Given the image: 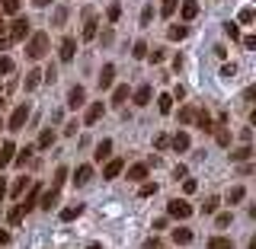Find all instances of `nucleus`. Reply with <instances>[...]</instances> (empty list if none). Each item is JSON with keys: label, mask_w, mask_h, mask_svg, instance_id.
<instances>
[{"label": "nucleus", "mask_w": 256, "mask_h": 249, "mask_svg": "<svg viewBox=\"0 0 256 249\" xmlns=\"http://www.w3.org/2000/svg\"><path fill=\"white\" fill-rule=\"evenodd\" d=\"M26 54L32 61H42L48 54V32H32L29 42H26Z\"/></svg>", "instance_id": "f257e3e1"}, {"label": "nucleus", "mask_w": 256, "mask_h": 249, "mask_svg": "<svg viewBox=\"0 0 256 249\" xmlns=\"http://www.w3.org/2000/svg\"><path fill=\"white\" fill-rule=\"evenodd\" d=\"M29 122V102H20V106L13 109V115H10V122H6V128L10 131H22Z\"/></svg>", "instance_id": "f03ea898"}, {"label": "nucleus", "mask_w": 256, "mask_h": 249, "mask_svg": "<svg viewBox=\"0 0 256 249\" xmlns=\"http://www.w3.org/2000/svg\"><path fill=\"white\" fill-rule=\"evenodd\" d=\"M166 214L176 221H186V218H192V205L182 202V198H173V202H166Z\"/></svg>", "instance_id": "7ed1b4c3"}, {"label": "nucleus", "mask_w": 256, "mask_h": 249, "mask_svg": "<svg viewBox=\"0 0 256 249\" xmlns=\"http://www.w3.org/2000/svg\"><path fill=\"white\" fill-rule=\"evenodd\" d=\"M96 35H100V19H96L93 10H86V22H84V32H80V38H84V42H93Z\"/></svg>", "instance_id": "20e7f679"}, {"label": "nucleus", "mask_w": 256, "mask_h": 249, "mask_svg": "<svg viewBox=\"0 0 256 249\" xmlns=\"http://www.w3.org/2000/svg\"><path fill=\"white\" fill-rule=\"evenodd\" d=\"M26 35H29V22L22 16H16L10 22V42H26Z\"/></svg>", "instance_id": "39448f33"}, {"label": "nucleus", "mask_w": 256, "mask_h": 249, "mask_svg": "<svg viewBox=\"0 0 256 249\" xmlns=\"http://www.w3.org/2000/svg\"><path fill=\"white\" fill-rule=\"evenodd\" d=\"M170 147L176 150V154H186V150L192 147V138H189V134H186V131H176V134H173V138H170Z\"/></svg>", "instance_id": "423d86ee"}, {"label": "nucleus", "mask_w": 256, "mask_h": 249, "mask_svg": "<svg viewBox=\"0 0 256 249\" xmlns=\"http://www.w3.org/2000/svg\"><path fill=\"white\" fill-rule=\"evenodd\" d=\"M86 102V90L84 86H70L68 90V109H80Z\"/></svg>", "instance_id": "0eeeda50"}, {"label": "nucleus", "mask_w": 256, "mask_h": 249, "mask_svg": "<svg viewBox=\"0 0 256 249\" xmlns=\"http://www.w3.org/2000/svg\"><path fill=\"white\" fill-rule=\"evenodd\" d=\"M102 112H106L102 99H100V102H90V106H86V115H84V125H96V122L102 118Z\"/></svg>", "instance_id": "6e6552de"}, {"label": "nucleus", "mask_w": 256, "mask_h": 249, "mask_svg": "<svg viewBox=\"0 0 256 249\" xmlns=\"http://www.w3.org/2000/svg\"><path fill=\"white\" fill-rule=\"evenodd\" d=\"M122 170H125V160H106V170H102V179H118L122 176Z\"/></svg>", "instance_id": "1a4fd4ad"}, {"label": "nucleus", "mask_w": 256, "mask_h": 249, "mask_svg": "<svg viewBox=\"0 0 256 249\" xmlns=\"http://www.w3.org/2000/svg\"><path fill=\"white\" fill-rule=\"evenodd\" d=\"M58 54H61V61H64V64L74 61V54H77V38H70V35H68V38H61V51H58Z\"/></svg>", "instance_id": "9d476101"}, {"label": "nucleus", "mask_w": 256, "mask_h": 249, "mask_svg": "<svg viewBox=\"0 0 256 249\" xmlns=\"http://www.w3.org/2000/svg\"><path fill=\"white\" fill-rule=\"evenodd\" d=\"M93 160H96V163H102V160H112V141H109V138H102L100 144H96Z\"/></svg>", "instance_id": "9b49d317"}, {"label": "nucleus", "mask_w": 256, "mask_h": 249, "mask_svg": "<svg viewBox=\"0 0 256 249\" xmlns=\"http://www.w3.org/2000/svg\"><path fill=\"white\" fill-rule=\"evenodd\" d=\"M112 83H116V64H102V70H100V90H109Z\"/></svg>", "instance_id": "f8f14e48"}, {"label": "nucleus", "mask_w": 256, "mask_h": 249, "mask_svg": "<svg viewBox=\"0 0 256 249\" xmlns=\"http://www.w3.org/2000/svg\"><path fill=\"white\" fill-rule=\"evenodd\" d=\"M13 157H16V144L4 141V144H0V170H4L6 163H13Z\"/></svg>", "instance_id": "ddd939ff"}, {"label": "nucleus", "mask_w": 256, "mask_h": 249, "mask_svg": "<svg viewBox=\"0 0 256 249\" xmlns=\"http://www.w3.org/2000/svg\"><path fill=\"white\" fill-rule=\"evenodd\" d=\"M186 35H189V26H186V22H173V26L166 29V38H170V42H182Z\"/></svg>", "instance_id": "4468645a"}, {"label": "nucleus", "mask_w": 256, "mask_h": 249, "mask_svg": "<svg viewBox=\"0 0 256 249\" xmlns=\"http://www.w3.org/2000/svg\"><path fill=\"white\" fill-rule=\"evenodd\" d=\"M38 195H42V186H32V189H29V195H26V202H22L20 208H22V211L29 214L32 208H38Z\"/></svg>", "instance_id": "2eb2a0df"}, {"label": "nucleus", "mask_w": 256, "mask_h": 249, "mask_svg": "<svg viewBox=\"0 0 256 249\" xmlns=\"http://www.w3.org/2000/svg\"><path fill=\"white\" fill-rule=\"evenodd\" d=\"M148 163H134V166H128V179H132V182H144V179H148Z\"/></svg>", "instance_id": "dca6fc26"}, {"label": "nucleus", "mask_w": 256, "mask_h": 249, "mask_svg": "<svg viewBox=\"0 0 256 249\" xmlns=\"http://www.w3.org/2000/svg\"><path fill=\"white\" fill-rule=\"evenodd\" d=\"M180 13H182V22H192L198 16V3H196V0H182Z\"/></svg>", "instance_id": "f3484780"}, {"label": "nucleus", "mask_w": 256, "mask_h": 249, "mask_svg": "<svg viewBox=\"0 0 256 249\" xmlns=\"http://www.w3.org/2000/svg\"><path fill=\"white\" fill-rule=\"evenodd\" d=\"M150 96H154V90H150V83H141L138 90H134V106H148Z\"/></svg>", "instance_id": "a211bd4d"}, {"label": "nucleus", "mask_w": 256, "mask_h": 249, "mask_svg": "<svg viewBox=\"0 0 256 249\" xmlns=\"http://www.w3.org/2000/svg\"><path fill=\"white\" fill-rule=\"evenodd\" d=\"M250 157H253V147H250V144H244V147L230 150V163H246Z\"/></svg>", "instance_id": "6ab92c4d"}, {"label": "nucleus", "mask_w": 256, "mask_h": 249, "mask_svg": "<svg viewBox=\"0 0 256 249\" xmlns=\"http://www.w3.org/2000/svg\"><path fill=\"white\" fill-rule=\"evenodd\" d=\"M38 198H42V202H38V208H42V211H52V208L58 205V192H54V189L42 192V195H38Z\"/></svg>", "instance_id": "aec40b11"}, {"label": "nucleus", "mask_w": 256, "mask_h": 249, "mask_svg": "<svg viewBox=\"0 0 256 249\" xmlns=\"http://www.w3.org/2000/svg\"><path fill=\"white\" fill-rule=\"evenodd\" d=\"M125 99H128V83H118L116 90H112V106L122 109V106H125Z\"/></svg>", "instance_id": "412c9836"}, {"label": "nucleus", "mask_w": 256, "mask_h": 249, "mask_svg": "<svg viewBox=\"0 0 256 249\" xmlns=\"http://www.w3.org/2000/svg\"><path fill=\"white\" fill-rule=\"evenodd\" d=\"M93 179V166H77V173H74V186H86V182Z\"/></svg>", "instance_id": "4be33fe9"}, {"label": "nucleus", "mask_w": 256, "mask_h": 249, "mask_svg": "<svg viewBox=\"0 0 256 249\" xmlns=\"http://www.w3.org/2000/svg\"><path fill=\"white\" fill-rule=\"evenodd\" d=\"M196 125L202 128L205 134H212V131H214V122H212V115H208L205 109H202V112H196Z\"/></svg>", "instance_id": "5701e85b"}, {"label": "nucleus", "mask_w": 256, "mask_h": 249, "mask_svg": "<svg viewBox=\"0 0 256 249\" xmlns=\"http://www.w3.org/2000/svg\"><path fill=\"white\" fill-rule=\"evenodd\" d=\"M54 141H58V134H54L52 128H45V131L38 134V144H36V147H38V150H48V147H52Z\"/></svg>", "instance_id": "b1692460"}, {"label": "nucleus", "mask_w": 256, "mask_h": 249, "mask_svg": "<svg viewBox=\"0 0 256 249\" xmlns=\"http://www.w3.org/2000/svg\"><path fill=\"white\" fill-rule=\"evenodd\" d=\"M80 214H84V205H68V208H61V221L68 224V221H77Z\"/></svg>", "instance_id": "393cba45"}, {"label": "nucleus", "mask_w": 256, "mask_h": 249, "mask_svg": "<svg viewBox=\"0 0 256 249\" xmlns=\"http://www.w3.org/2000/svg\"><path fill=\"white\" fill-rule=\"evenodd\" d=\"M173 243H176V246L192 243V230H189V227H176V230H173Z\"/></svg>", "instance_id": "a878e982"}, {"label": "nucleus", "mask_w": 256, "mask_h": 249, "mask_svg": "<svg viewBox=\"0 0 256 249\" xmlns=\"http://www.w3.org/2000/svg\"><path fill=\"white\" fill-rule=\"evenodd\" d=\"M32 150H36V147H22V150L16 147V157H13V163H16V166H26L29 160H32Z\"/></svg>", "instance_id": "bb28decb"}, {"label": "nucleus", "mask_w": 256, "mask_h": 249, "mask_svg": "<svg viewBox=\"0 0 256 249\" xmlns=\"http://www.w3.org/2000/svg\"><path fill=\"white\" fill-rule=\"evenodd\" d=\"M208 249H234V240H228V237H212V240H208Z\"/></svg>", "instance_id": "cd10ccee"}, {"label": "nucleus", "mask_w": 256, "mask_h": 249, "mask_svg": "<svg viewBox=\"0 0 256 249\" xmlns=\"http://www.w3.org/2000/svg\"><path fill=\"white\" fill-rule=\"evenodd\" d=\"M22 218H26V211H22V208H20V205H16V208H13V211H10V214H6V224H10V227H20V224H22Z\"/></svg>", "instance_id": "c85d7f7f"}, {"label": "nucleus", "mask_w": 256, "mask_h": 249, "mask_svg": "<svg viewBox=\"0 0 256 249\" xmlns=\"http://www.w3.org/2000/svg\"><path fill=\"white\" fill-rule=\"evenodd\" d=\"M176 6H180V0H164V3H160V16H164V19H170V16L176 13Z\"/></svg>", "instance_id": "c756f323"}, {"label": "nucleus", "mask_w": 256, "mask_h": 249, "mask_svg": "<svg viewBox=\"0 0 256 249\" xmlns=\"http://www.w3.org/2000/svg\"><path fill=\"white\" fill-rule=\"evenodd\" d=\"M38 83H42V70H29V74H26V83H22V86H26V90H36Z\"/></svg>", "instance_id": "7c9ffc66"}, {"label": "nucleus", "mask_w": 256, "mask_h": 249, "mask_svg": "<svg viewBox=\"0 0 256 249\" xmlns=\"http://www.w3.org/2000/svg\"><path fill=\"white\" fill-rule=\"evenodd\" d=\"M157 109L166 115V112L173 109V96H170V93H160V96H157Z\"/></svg>", "instance_id": "2f4dec72"}, {"label": "nucleus", "mask_w": 256, "mask_h": 249, "mask_svg": "<svg viewBox=\"0 0 256 249\" xmlns=\"http://www.w3.org/2000/svg\"><path fill=\"white\" fill-rule=\"evenodd\" d=\"M26 186H29V176H20V179H16V182H13V189H10V195H13V198H20V195H22V192H26Z\"/></svg>", "instance_id": "473e14b6"}, {"label": "nucleus", "mask_w": 256, "mask_h": 249, "mask_svg": "<svg viewBox=\"0 0 256 249\" xmlns=\"http://www.w3.org/2000/svg\"><path fill=\"white\" fill-rule=\"evenodd\" d=\"M196 112H198V109H192V106L180 109V125H192V122H196Z\"/></svg>", "instance_id": "72a5a7b5"}, {"label": "nucleus", "mask_w": 256, "mask_h": 249, "mask_svg": "<svg viewBox=\"0 0 256 249\" xmlns=\"http://www.w3.org/2000/svg\"><path fill=\"white\" fill-rule=\"evenodd\" d=\"M244 195H246V189H244V186H234V189L228 192V202L237 205V202H244Z\"/></svg>", "instance_id": "f704fd0d"}, {"label": "nucleus", "mask_w": 256, "mask_h": 249, "mask_svg": "<svg viewBox=\"0 0 256 249\" xmlns=\"http://www.w3.org/2000/svg\"><path fill=\"white\" fill-rule=\"evenodd\" d=\"M230 221H234V214H230V211H221L218 218H214V227L224 230V227H230Z\"/></svg>", "instance_id": "c9c22d12"}, {"label": "nucleus", "mask_w": 256, "mask_h": 249, "mask_svg": "<svg viewBox=\"0 0 256 249\" xmlns=\"http://www.w3.org/2000/svg\"><path fill=\"white\" fill-rule=\"evenodd\" d=\"M256 19V13H253V6H244V10H240V16H237V22H246V26H250V22Z\"/></svg>", "instance_id": "e433bc0d"}, {"label": "nucleus", "mask_w": 256, "mask_h": 249, "mask_svg": "<svg viewBox=\"0 0 256 249\" xmlns=\"http://www.w3.org/2000/svg\"><path fill=\"white\" fill-rule=\"evenodd\" d=\"M64 179H68V170H64V166H61V170L54 173V182H52V189H54V192H61V186H64Z\"/></svg>", "instance_id": "4c0bfd02"}, {"label": "nucleus", "mask_w": 256, "mask_h": 249, "mask_svg": "<svg viewBox=\"0 0 256 249\" xmlns=\"http://www.w3.org/2000/svg\"><path fill=\"white\" fill-rule=\"evenodd\" d=\"M6 74H13V61L6 54H0V77H6Z\"/></svg>", "instance_id": "58836bf2"}, {"label": "nucleus", "mask_w": 256, "mask_h": 249, "mask_svg": "<svg viewBox=\"0 0 256 249\" xmlns=\"http://www.w3.org/2000/svg\"><path fill=\"white\" fill-rule=\"evenodd\" d=\"M132 54H134V58H148V42H134V48H132Z\"/></svg>", "instance_id": "ea45409f"}, {"label": "nucleus", "mask_w": 256, "mask_h": 249, "mask_svg": "<svg viewBox=\"0 0 256 249\" xmlns=\"http://www.w3.org/2000/svg\"><path fill=\"white\" fill-rule=\"evenodd\" d=\"M218 205H221V198H208V202L202 205V214H214V211H218Z\"/></svg>", "instance_id": "a19ab883"}, {"label": "nucleus", "mask_w": 256, "mask_h": 249, "mask_svg": "<svg viewBox=\"0 0 256 249\" xmlns=\"http://www.w3.org/2000/svg\"><path fill=\"white\" fill-rule=\"evenodd\" d=\"M150 19H154V6H144V10H141V26H150Z\"/></svg>", "instance_id": "79ce46f5"}, {"label": "nucleus", "mask_w": 256, "mask_h": 249, "mask_svg": "<svg viewBox=\"0 0 256 249\" xmlns=\"http://www.w3.org/2000/svg\"><path fill=\"white\" fill-rule=\"evenodd\" d=\"M224 35H228V38H240V29H237V22H224Z\"/></svg>", "instance_id": "37998d69"}, {"label": "nucleus", "mask_w": 256, "mask_h": 249, "mask_svg": "<svg viewBox=\"0 0 256 249\" xmlns=\"http://www.w3.org/2000/svg\"><path fill=\"white\" fill-rule=\"evenodd\" d=\"M154 147L157 150H166V147H170V134H157V138H154Z\"/></svg>", "instance_id": "c03bdc74"}, {"label": "nucleus", "mask_w": 256, "mask_h": 249, "mask_svg": "<svg viewBox=\"0 0 256 249\" xmlns=\"http://www.w3.org/2000/svg\"><path fill=\"white\" fill-rule=\"evenodd\" d=\"M106 16H109V22H118V16H122V3H112Z\"/></svg>", "instance_id": "a18cd8bd"}, {"label": "nucleus", "mask_w": 256, "mask_h": 249, "mask_svg": "<svg viewBox=\"0 0 256 249\" xmlns=\"http://www.w3.org/2000/svg\"><path fill=\"white\" fill-rule=\"evenodd\" d=\"M64 19H68V6H58L54 10V26H64Z\"/></svg>", "instance_id": "49530a36"}, {"label": "nucleus", "mask_w": 256, "mask_h": 249, "mask_svg": "<svg viewBox=\"0 0 256 249\" xmlns=\"http://www.w3.org/2000/svg\"><path fill=\"white\" fill-rule=\"evenodd\" d=\"M154 192H157V182H148V179L141 182V195H144V198H148V195H154Z\"/></svg>", "instance_id": "de8ad7c7"}, {"label": "nucleus", "mask_w": 256, "mask_h": 249, "mask_svg": "<svg viewBox=\"0 0 256 249\" xmlns=\"http://www.w3.org/2000/svg\"><path fill=\"white\" fill-rule=\"evenodd\" d=\"M214 138H218V144H221V147H228V144H230V134L224 131V128H218V131H214Z\"/></svg>", "instance_id": "09e8293b"}, {"label": "nucleus", "mask_w": 256, "mask_h": 249, "mask_svg": "<svg viewBox=\"0 0 256 249\" xmlns=\"http://www.w3.org/2000/svg\"><path fill=\"white\" fill-rule=\"evenodd\" d=\"M42 80H45V83H54V80H58V70H54V67L42 70Z\"/></svg>", "instance_id": "8fccbe9b"}, {"label": "nucleus", "mask_w": 256, "mask_h": 249, "mask_svg": "<svg viewBox=\"0 0 256 249\" xmlns=\"http://www.w3.org/2000/svg\"><path fill=\"white\" fill-rule=\"evenodd\" d=\"M196 189H198V182H196V179H182V192H186V195H192Z\"/></svg>", "instance_id": "3c124183"}, {"label": "nucleus", "mask_w": 256, "mask_h": 249, "mask_svg": "<svg viewBox=\"0 0 256 249\" xmlns=\"http://www.w3.org/2000/svg\"><path fill=\"white\" fill-rule=\"evenodd\" d=\"M148 58H150V64H160V61H164V58H166V54H164V51H160V48H154V51H150V54H148Z\"/></svg>", "instance_id": "603ef678"}, {"label": "nucleus", "mask_w": 256, "mask_h": 249, "mask_svg": "<svg viewBox=\"0 0 256 249\" xmlns=\"http://www.w3.org/2000/svg\"><path fill=\"white\" fill-rule=\"evenodd\" d=\"M240 42H244V48H246V51H253V48H256V35H244Z\"/></svg>", "instance_id": "864d4df0"}, {"label": "nucleus", "mask_w": 256, "mask_h": 249, "mask_svg": "<svg viewBox=\"0 0 256 249\" xmlns=\"http://www.w3.org/2000/svg\"><path fill=\"white\" fill-rule=\"evenodd\" d=\"M237 74V64H224L221 67V77H234Z\"/></svg>", "instance_id": "5fc2aeb1"}, {"label": "nucleus", "mask_w": 256, "mask_h": 249, "mask_svg": "<svg viewBox=\"0 0 256 249\" xmlns=\"http://www.w3.org/2000/svg\"><path fill=\"white\" fill-rule=\"evenodd\" d=\"M186 176H189L186 166H176V170H173V179H186Z\"/></svg>", "instance_id": "6e6d98bb"}, {"label": "nucleus", "mask_w": 256, "mask_h": 249, "mask_svg": "<svg viewBox=\"0 0 256 249\" xmlns=\"http://www.w3.org/2000/svg\"><path fill=\"white\" fill-rule=\"evenodd\" d=\"M64 134H68V138H74V134H77V122H68V128H64Z\"/></svg>", "instance_id": "4d7b16f0"}, {"label": "nucleus", "mask_w": 256, "mask_h": 249, "mask_svg": "<svg viewBox=\"0 0 256 249\" xmlns=\"http://www.w3.org/2000/svg\"><path fill=\"white\" fill-rule=\"evenodd\" d=\"M100 42H102V45H109V42H112V29L102 32V35H100Z\"/></svg>", "instance_id": "13d9d810"}, {"label": "nucleus", "mask_w": 256, "mask_h": 249, "mask_svg": "<svg viewBox=\"0 0 256 249\" xmlns=\"http://www.w3.org/2000/svg\"><path fill=\"white\" fill-rule=\"evenodd\" d=\"M144 246H148V249H160V240H157V237H150V240H148Z\"/></svg>", "instance_id": "bf43d9fd"}, {"label": "nucleus", "mask_w": 256, "mask_h": 249, "mask_svg": "<svg viewBox=\"0 0 256 249\" xmlns=\"http://www.w3.org/2000/svg\"><path fill=\"white\" fill-rule=\"evenodd\" d=\"M13 42H10V35H0V51H4V48H10Z\"/></svg>", "instance_id": "052dcab7"}, {"label": "nucleus", "mask_w": 256, "mask_h": 249, "mask_svg": "<svg viewBox=\"0 0 256 249\" xmlns=\"http://www.w3.org/2000/svg\"><path fill=\"white\" fill-rule=\"evenodd\" d=\"M6 198V182H4V176H0V202Z\"/></svg>", "instance_id": "680f3d73"}, {"label": "nucleus", "mask_w": 256, "mask_h": 249, "mask_svg": "<svg viewBox=\"0 0 256 249\" xmlns=\"http://www.w3.org/2000/svg\"><path fill=\"white\" fill-rule=\"evenodd\" d=\"M10 243V234H6V230H0V246H6Z\"/></svg>", "instance_id": "e2e57ef3"}, {"label": "nucleus", "mask_w": 256, "mask_h": 249, "mask_svg": "<svg viewBox=\"0 0 256 249\" xmlns=\"http://www.w3.org/2000/svg\"><path fill=\"white\" fill-rule=\"evenodd\" d=\"M32 3H36V6H48V3H52V0H32Z\"/></svg>", "instance_id": "0e129e2a"}, {"label": "nucleus", "mask_w": 256, "mask_h": 249, "mask_svg": "<svg viewBox=\"0 0 256 249\" xmlns=\"http://www.w3.org/2000/svg\"><path fill=\"white\" fill-rule=\"evenodd\" d=\"M0 35H6V22L4 19H0Z\"/></svg>", "instance_id": "69168bd1"}, {"label": "nucleus", "mask_w": 256, "mask_h": 249, "mask_svg": "<svg viewBox=\"0 0 256 249\" xmlns=\"http://www.w3.org/2000/svg\"><path fill=\"white\" fill-rule=\"evenodd\" d=\"M86 249H102V246H100V243H90V246H86Z\"/></svg>", "instance_id": "338daca9"}, {"label": "nucleus", "mask_w": 256, "mask_h": 249, "mask_svg": "<svg viewBox=\"0 0 256 249\" xmlns=\"http://www.w3.org/2000/svg\"><path fill=\"white\" fill-rule=\"evenodd\" d=\"M0 109H4V99H0Z\"/></svg>", "instance_id": "774afa93"}]
</instances>
